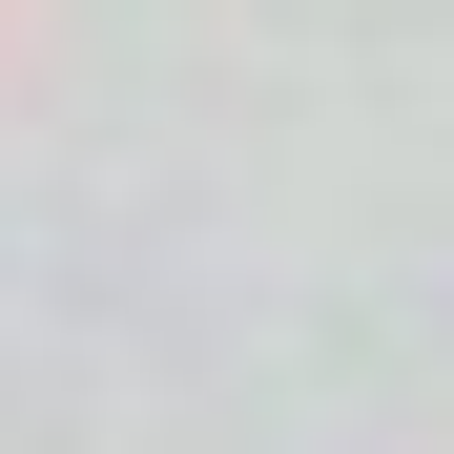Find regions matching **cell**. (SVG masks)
Instances as JSON below:
<instances>
[]
</instances>
